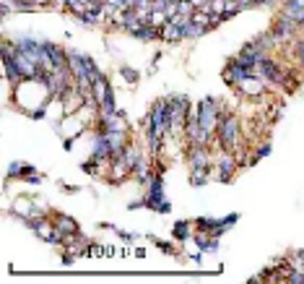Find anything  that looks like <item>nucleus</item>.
Returning <instances> with one entry per match:
<instances>
[{
    "instance_id": "f257e3e1",
    "label": "nucleus",
    "mask_w": 304,
    "mask_h": 284,
    "mask_svg": "<svg viewBox=\"0 0 304 284\" xmlns=\"http://www.w3.org/2000/svg\"><path fill=\"white\" fill-rule=\"evenodd\" d=\"M240 144H245L242 136V120L234 110H224L219 118V128H216V146L213 149H221V151H234Z\"/></svg>"
},
{
    "instance_id": "f03ea898",
    "label": "nucleus",
    "mask_w": 304,
    "mask_h": 284,
    "mask_svg": "<svg viewBox=\"0 0 304 284\" xmlns=\"http://www.w3.org/2000/svg\"><path fill=\"white\" fill-rule=\"evenodd\" d=\"M221 112H224V104H221V99H216V97L200 99L198 107L192 110V115H195V120H198V125L206 130L211 138H216V128H219Z\"/></svg>"
},
{
    "instance_id": "7ed1b4c3",
    "label": "nucleus",
    "mask_w": 304,
    "mask_h": 284,
    "mask_svg": "<svg viewBox=\"0 0 304 284\" xmlns=\"http://www.w3.org/2000/svg\"><path fill=\"white\" fill-rule=\"evenodd\" d=\"M240 162H237L234 151H221V149H213V178L219 183H231L240 172Z\"/></svg>"
},
{
    "instance_id": "20e7f679",
    "label": "nucleus",
    "mask_w": 304,
    "mask_h": 284,
    "mask_svg": "<svg viewBox=\"0 0 304 284\" xmlns=\"http://www.w3.org/2000/svg\"><path fill=\"white\" fill-rule=\"evenodd\" d=\"M146 209L156 211V214H169L172 204L164 198V175H154V180L146 185V195H143Z\"/></svg>"
},
{
    "instance_id": "39448f33",
    "label": "nucleus",
    "mask_w": 304,
    "mask_h": 284,
    "mask_svg": "<svg viewBox=\"0 0 304 284\" xmlns=\"http://www.w3.org/2000/svg\"><path fill=\"white\" fill-rule=\"evenodd\" d=\"M195 222V230L198 232H206V235H213V237H221L229 227H234L237 222H240V214H229L224 216V219H211V216H198Z\"/></svg>"
},
{
    "instance_id": "423d86ee",
    "label": "nucleus",
    "mask_w": 304,
    "mask_h": 284,
    "mask_svg": "<svg viewBox=\"0 0 304 284\" xmlns=\"http://www.w3.org/2000/svg\"><path fill=\"white\" fill-rule=\"evenodd\" d=\"M271 34H273V39L278 42V47H281V45H291V42L299 39V24L289 21L286 16L276 13V21L271 24Z\"/></svg>"
},
{
    "instance_id": "0eeeda50",
    "label": "nucleus",
    "mask_w": 304,
    "mask_h": 284,
    "mask_svg": "<svg viewBox=\"0 0 304 284\" xmlns=\"http://www.w3.org/2000/svg\"><path fill=\"white\" fill-rule=\"evenodd\" d=\"M185 159L190 167H213V146L185 144Z\"/></svg>"
},
{
    "instance_id": "6e6552de",
    "label": "nucleus",
    "mask_w": 304,
    "mask_h": 284,
    "mask_svg": "<svg viewBox=\"0 0 304 284\" xmlns=\"http://www.w3.org/2000/svg\"><path fill=\"white\" fill-rule=\"evenodd\" d=\"M154 175H156V167H154V157L151 154H143L138 162H136V167H133V178L138 185H148L151 180H154Z\"/></svg>"
},
{
    "instance_id": "1a4fd4ad",
    "label": "nucleus",
    "mask_w": 304,
    "mask_h": 284,
    "mask_svg": "<svg viewBox=\"0 0 304 284\" xmlns=\"http://www.w3.org/2000/svg\"><path fill=\"white\" fill-rule=\"evenodd\" d=\"M42 47H45V52H47V60L52 65V71H68V50L55 45V42H47V39H42Z\"/></svg>"
},
{
    "instance_id": "9d476101",
    "label": "nucleus",
    "mask_w": 304,
    "mask_h": 284,
    "mask_svg": "<svg viewBox=\"0 0 304 284\" xmlns=\"http://www.w3.org/2000/svg\"><path fill=\"white\" fill-rule=\"evenodd\" d=\"M50 219H52V227L62 232V237H68V235H78V232H81L78 222L73 219V216L62 214V211H50Z\"/></svg>"
},
{
    "instance_id": "9b49d317",
    "label": "nucleus",
    "mask_w": 304,
    "mask_h": 284,
    "mask_svg": "<svg viewBox=\"0 0 304 284\" xmlns=\"http://www.w3.org/2000/svg\"><path fill=\"white\" fill-rule=\"evenodd\" d=\"M159 39L164 42V45H180V42H185L182 26L175 24V21H164V24L159 26Z\"/></svg>"
},
{
    "instance_id": "f8f14e48",
    "label": "nucleus",
    "mask_w": 304,
    "mask_h": 284,
    "mask_svg": "<svg viewBox=\"0 0 304 284\" xmlns=\"http://www.w3.org/2000/svg\"><path fill=\"white\" fill-rule=\"evenodd\" d=\"M37 172V167L34 164H26V162H13L11 167H8V172H6V183H11V180H26L29 175H34Z\"/></svg>"
},
{
    "instance_id": "ddd939ff",
    "label": "nucleus",
    "mask_w": 304,
    "mask_h": 284,
    "mask_svg": "<svg viewBox=\"0 0 304 284\" xmlns=\"http://www.w3.org/2000/svg\"><path fill=\"white\" fill-rule=\"evenodd\" d=\"M192 227H195V222H190V219H177L175 222V227H172V240L175 243H187V240H192Z\"/></svg>"
},
{
    "instance_id": "4468645a",
    "label": "nucleus",
    "mask_w": 304,
    "mask_h": 284,
    "mask_svg": "<svg viewBox=\"0 0 304 284\" xmlns=\"http://www.w3.org/2000/svg\"><path fill=\"white\" fill-rule=\"evenodd\" d=\"M219 240L221 237H213V235H206V232H195L192 235V243L198 245V250H203V253H216L219 250Z\"/></svg>"
},
{
    "instance_id": "2eb2a0df",
    "label": "nucleus",
    "mask_w": 304,
    "mask_h": 284,
    "mask_svg": "<svg viewBox=\"0 0 304 284\" xmlns=\"http://www.w3.org/2000/svg\"><path fill=\"white\" fill-rule=\"evenodd\" d=\"M213 178V167H190V185L203 188Z\"/></svg>"
},
{
    "instance_id": "dca6fc26",
    "label": "nucleus",
    "mask_w": 304,
    "mask_h": 284,
    "mask_svg": "<svg viewBox=\"0 0 304 284\" xmlns=\"http://www.w3.org/2000/svg\"><path fill=\"white\" fill-rule=\"evenodd\" d=\"M130 37H136V39H141V42H156V39H159V26H154L151 21H146V24H141Z\"/></svg>"
},
{
    "instance_id": "f3484780",
    "label": "nucleus",
    "mask_w": 304,
    "mask_h": 284,
    "mask_svg": "<svg viewBox=\"0 0 304 284\" xmlns=\"http://www.w3.org/2000/svg\"><path fill=\"white\" fill-rule=\"evenodd\" d=\"M252 151H255V154L250 157V167H252V164H257L263 157H268V154H271V141H260Z\"/></svg>"
},
{
    "instance_id": "a211bd4d",
    "label": "nucleus",
    "mask_w": 304,
    "mask_h": 284,
    "mask_svg": "<svg viewBox=\"0 0 304 284\" xmlns=\"http://www.w3.org/2000/svg\"><path fill=\"white\" fill-rule=\"evenodd\" d=\"M120 76H122V81L130 83V86L141 81V73H138L136 68H130V65H120Z\"/></svg>"
},
{
    "instance_id": "6ab92c4d",
    "label": "nucleus",
    "mask_w": 304,
    "mask_h": 284,
    "mask_svg": "<svg viewBox=\"0 0 304 284\" xmlns=\"http://www.w3.org/2000/svg\"><path fill=\"white\" fill-rule=\"evenodd\" d=\"M151 240V243H154L161 253H166V255H177V248H175V243H169V240H159V237H154V235H151L148 237Z\"/></svg>"
},
{
    "instance_id": "aec40b11",
    "label": "nucleus",
    "mask_w": 304,
    "mask_h": 284,
    "mask_svg": "<svg viewBox=\"0 0 304 284\" xmlns=\"http://www.w3.org/2000/svg\"><path fill=\"white\" fill-rule=\"evenodd\" d=\"M286 281L289 284H304V269H289Z\"/></svg>"
},
{
    "instance_id": "412c9836",
    "label": "nucleus",
    "mask_w": 304,
    "mask_h": 284,
    "mask_svg": "<svg viewBox=\"0 0 304 284\" xmlns=\"http://www.w3.org/2000/svg\"><path fill=\"white\" fill-rule=\"evenodd\" d=\"M117 235H120V240H125V243H136V237L138 235H133V232H122V230H115Z\"/></svg>"
},
{
    "instance_id": "4be33fe9",
    "label": "nucleus",
    "mask_w": 304,
    "mask_h": 284,
    "mask_svg": "<svg viewBox=\"0 0 304 284\" xmlns=\"http://www.w3.org/2000/svg\"><path fill=\"white\" fill-rule=\"evenodd\" d=\"M42 180H45V178H42L39 172H34V175H29V178H26V183H29V185H39Z\"/></svg>"
}]
</instances>
